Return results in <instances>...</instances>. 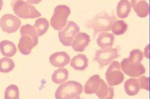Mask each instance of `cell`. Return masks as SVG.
<instances>
[{
	"mask_svg": "<svg viewBox=\"0 0 150 99\" xmlns=\"http://www.w3.org/2000/svg\"><path fill=\"white\" fill-rule=\"evenodd\" d=\"M21 37L18 43L19 52L23 55L30 54L31 50L38 44V36L30 25H25L20 29Z\"/></svg>",
	"mask_w": 150,
	"mask_h": 99,
	"instance_id": "cell-1",
	"label": "cell"
},
{
	"mask_svg": "<svg viewBox=\"0 0 150 99\" xmlns=\"http://www.w3.org/2000/svg\"><path fill=\"white\" fill-rule=\"evenodd\" d=\"M115 21H116L115 17L111 16L107 12L103 11L87 21L86 25L88 28H92L95 34H98L110 31L112 23Z\"/></svg>",
	"mask_w": 150,
	"mask_h": 99,
	"instance_id": "cell-2",
	"label": "cell"
},
{
	"mask_svg": "<svg viewBox=\"0 0 150 99\" xmlns=\"http://www.w3.org/2000/svg\"><path fill=\"white\" fill-rule=\"evenodd\" d=\"M83 87L77 81H69L59 86L55 93L57 99H79L83 92Z\"/></svg>",
	"mask_w": 150,
	"mask_h": 99,
	"instance_id": "cell-3",
	"label": "cell"
},
{
	"mask_svg": "<svg viewBox=\"0 0 150 99\" xmlns=\"http://www.w3.org/2000/svg\"><path fill=\"white\" fill-rule=\"evenodd\" d=\"M11 6L14 13L19 18L35 19L42 15L35 7L24 0H11Z\"/></svg>",
	"mask_w": 150,
	"mask_h": 99,
	"instance_id": "cell-4",
	"label": "cell"
},
{
	"mask_svg": "<svg viewBox=\"0 0 150 99\" xmlns=\"http://www.w3.org/2000/svg\"><path fill=\"white\" fill-rule=\"evenodd\" d=\"M71 10L66 5H59L55 7L54 15L50 19V25L52 28L58 31L62 30L66 25Z\"/></svg>",
	"mask_w": 150,
	"mask_h": 99,
	"instance_id": "cell-5",
	"label": "cell"
},
{
	"mask_svg": "<svg viewBox=\"0 0 150 99\" xmlns=\"http://www.w3.org/2000/svg\"><path fill=\"white\" fill-rule=\"evenodd\" d=\"M121 69L125 74L130 77H139L146 73V67L141 62H134L126 57L120 63Z\"/></svg>",
	"mask_w": 150,
	"mask_h": 99,
	"instance_id": "cell-6",
	"label": "cell"
},
{
	"mask_svg": "<svg viewBox=\"0 0 150 99\" xmlns=\"http://www.w3.org/2000/svg\"><path fill=\"white\" fill-rule=\"evenodd\" d=\"M80 29L78 25L73 21H68L64 28L58 33L59 41L65 46H71L75 37Z\"/></svg>",
	"mask_w": 150,
	"mask_h": 99,
	"instance_id": "cell-7",
	"label": "cell"
},
{
	"mask_svg": "<svg viewBox=\"0 0 150 99\" xmlns=\"http://www.w3.org/2000/svg\"><path fill=\"white\" fill-rule=\"evenodd\" d=\"M107 83L111 87L117 86L124 80V74L121 69L120 63L117 61L112 62L105 73Z\"/></svg>",
	"mask_w": 150,
	"mask_h": 99,
	"instance_id": "cell-8",
	"label": "cell"
},
{
	"mask_svg": "<svg viewBox=\"0 0 150 99\" xmlns=\"http://www.w3.org/2000/svg\"><path fill=\"white\" fill-rule=\"evenodd\" d=\"M119 57L118 51L116 48H103L97 51L95 54L96 61L101 67L107 66L112 62L113 60Z\"/></svg>",
	"mask_w": 150,
	"mask_h": 99,
	"instance_id": "cell-9",
	"label": "cell"
},
{
	"mask_svg": "<svg viewBox=\"0 0 150 99\" xmlns=\"http://www.w3.org/2000/svg\"><path fill=\"white\" fill-rule=\"evenodd\" d=\"M21 22L18 17L12 14H6L0 19V26L4 32L11 34L16 33L21 26Z\"/></svg>",
	"mask_w": 150,
	"mask_h": 99,
	"instance_id": "cell-10",
	"label": "cell"
},
{
	"mask_svg": "<svg viewBox=\"0 0 150 99\" xmlns=\"http://www.w3.org/2000/svg\"><path fill=\"white\" fill-rule=\"evenodd\" d=\"M90 42V37L88 34L79 32L73 40L71 46L75 52H82L88 46Z\"/></svg>",
	"mask_w": 150,
	"mask_h": 99,
	"instance_id": "cell-11",
	"label": "cell"
},
{
	"mask_svg": "<svg viewBox=\"0 0 150 99\" xmlns=\"http://www.w3.org/2000/svg\"><path fill=\"white\" fill-rule=\"evenodd\" d=\"M69 55L65 52H55L50 57V64L55 67H64L69 63Z\"/></svg>",
	"mask_w": 150,
	"mask_h": 99,
	"instance_id": "cell-12",
	"label": "cell"
},
{
	"mask_svg": "<svg viewBox=\"0 0 150 99\" xmlns=\"http://www.w3.org/2000/svg\"><path fill=\"white\" fill-rule=\"evenodd\" d=\"M95 94L99 98L112 99L114 96V89L111 86H108L103 79H100Z\"/></svg>",
	"mask_w": 150,
	"mask_h": 99,
	"instance_id": "cell-13",
	"label": "cell"
},
{
	"mask_svg": "<svg viewBox=\"0 0 150 99\" xmlns=\"http://www.w3.org/2000/svg\"><path fill=\"white\" fill-rule=\"evenodd\" d=\"M130 3L139 17L144 18L148 16L149 4L146 0H131Z\"/></svg>",
	"mask_w": 150,
	"mask_h": 99,
	"instance_id": "cell-14",
	"label": "cell"
},
{
	"mask_svg": "<svg viewBox=\"0 0 150 99\" xmlns=\"http://www.w3.org/2000/svg\"><path fill=\"white\" fill-rule=\"evenodd\" d=\"M89 65V60L86 55L79 54L74 56L70 62V66L77 71H84Z\"/></svg>",
	"mask_w": 150,
	"mask_h": 99,
	"instance_id": "cell-15",
	"label": "cell"
},
{
	"mask_svg": "<svg viewBox=\"0 0 150 99\" xmlns=\"http://www.w3.org/2000/svg\"><path fill=\"white\" fill-rule=\"evenodd\" d=\"M140 83L139 79L132 77L125 82L124 89L125 93L129 96H135L138 94L140 91Z\"/></svg>",
	"mask_w": 150,
	"mask_h": 99,
	"instance_id": "cell-16",
	"label": "cell"
},
{
	"mask_svg": "<svg viewBox=\"0 0 150 99\" xmlns=\"http://www.w3.org/2000/svg\"><path fill=\"white\" fill-rule=\"evenodd\" d=\"M114 35L111 33L102 32L97 38V44L100 48H110L114 44Z\"/></svg>",
	"mask_w": 150,
	"mask_h": 99,
	"instance_id": "cell-17",
	"label": "cell"
},
{
	"mask_svg": "<svg viewBox=\"0 0 150 99\" xmlns=\"http://www.w3.org/2000/svg\"><path fill=\"white\" fill-rule=\"evenodd\" d=\"M0 52L4 56L13 57L17 53L16 46L9 40H2L0 42Z\"/></svg>",
	"mask_w": 150,
	"mask_h": 99,
	"instance_id": "cell-18",
	"label": "cell"
},
{
	"mask_svg": "<svg viewBox=\"0 0 150 99\" xmlns=\"http://www.w3.org/2000/svg\"><path fill=\"white\" fill-rule=\"evenodd\" d=\"M132 6L128 0H121L116 8L117 16L120 19H126L131 12Z\"/></svg>",
	"mask_w": 150,
	"mask_h": 99,
	"instance_id": "cell-19",
	"label": "cell"
},
{
	"mask_svg": "<svg viewBox=\"0 0 150 99\" xmlns=\"http://www.w3.org/2000/svg\"><path fill=\"white\" fill-rule=\"evenodd\" d=\"M100 79V76L99 75H94L89 77L85 84L83 90L84 93L87 95L95 94Z\"/></svg>",
	"mask_w": 150,
	"mask_h": 99,
	"instance_id": "cell-20",
	"label": "cell"
},
{
	"mask_svg": "<svg viewBox=\"0 0 150 99\" xmlns=\"http://www.w3.org/2000/svg\"><path fill=\"white\" fill-rule=\"evenodd\" d=\"M49 22L45 18H39L35 21L34 25L33 26L38 37H42L45 35L49 28Z\"/></svg>",
	"mask_w": 150,
	"mask_h": 99,
	"instance_id": "cell-21",
	"label": "cell"
},
{
	"mask_svg": "<svg viewBox=\"0 0 150 99\" xmlns=\"http://www.w3.org/2000/svg\"><path fill=\"white\" fill-rule=\"evenodd\" d=\"M69 72L67 69L60 67V69H57L52 74V81L55 84H62L65 81L68 79Z\"/></svg>",
	"mask_w": 150,
	"mask_h": 99,
	"instance_id": "cell-22",
	"label": "cell"
},
{
	"mask_svg": "<svg viewBox=\"0 0 150 99\" xmlns=\"http://www.w3.org/2000/svg\"><path fill=\"white\" fill-rule=\"evenodd\" d=\"M128 28L127 24L124 21H115L111 26V30L115 35H122L126 32Z\"/></svg>",
	"mask_w": 150,
	"mask_h": 99,
	"instance_id": "cell-23",
	"label": "cell"
},
{
	"mask_svg": "<svg viewBox=\"0 0 150 99\" xmlns=\"http://www.w3.org/2000/svg\"><path fill=\"white\" fill-rule=\"evenodd\" d=\"M15 67V64L13 60L8 57H2L0 59V72L1 73H9Z\"/></svg>",
	"mask_w": 150,
	"mask_h": 99,
	"instance_id": "cell-24",
	"label": "cell"
},
{
	"mask_svg": "<svg viewBox=\"0 0 150 99\" xmlns=\"http://www.w3.org/2000/svg\"><path fill=\"white\" fill-rule=\"evenodd\" d=\"M4 98L6 99H19V88L16 84H11L6 89L4 93Z\"/></svg>",
	"mask_w": 150,
	"mask_h": 99,
	"instance_id": "cell-25",
	"label": "cell"
},
{
	"mask_svg": "<svg viewBox=\"0 0 150 99\" xmlns=\"http://www.w3.org/2000/svg\"><path fill=\"white\" fill-rule=\"evenodd\" d=\"M129 58L132 61L141 62L144 59V53L139 49H134L130 52Z\"/></svg>",
	"mask_w": 150,
	"mask_h": 99,
	"instance_id": "cell-26",
	"label": "cell"
},
{
	"mask_svg": "<svg viewBox=\"0 0 150 99\" xmlns=\"http://www.w3.org/2000/svg\"><path fill=\"white\" fill-rule=\"evenodd\" d=\"M139 83H140V87L144 90L149 91V78L148 77L146 76H142L139 79Z\"/></svg>",
	"mask_w": 150,
	"mask_h": 99,
	"instance_id": "cell-27",
	"label": "cell"
},
{
	"mask_svg": "<svg viewBox=\"0 0 150 99\" xmlns=\"http://www.w3.org/2000/svg\"><path fill=\"white\" fill-rule=\"evenodd\" d=\"M42 1V0H27L28 3L31 4H38Z\"/></svg>",
	"mask_w": 150,
	"mask_h": 99,
	"instance_id": "cell-28",
	"label": "cell"
},
{
	"mask_svg": "<svg viewBox=\"0 0 150 99\" xmlns=\"http://www.w3.org/2000/svg\"><path fill=\"white\" fill-rule=\"evenodd\" d=\"M148 47H149V45H147L146 49H145V51H144V55L146 57V58L148 59L149 58V55H148Z\"/></svg>",
	"mask_w": 150,
	"mask_h": 99,
	"instance_id": "cell-29",
	"label": "cell"
},
{
	"mask_svg": "<svg viewBox=\"0 0 150 99\" xmlns=\"http://www.w3.org/2000/svg\"><path fill=\"white\" fill-rule=\"evenodd\" d=\"M3 6H4V1L3 0H0V11H1L2 8H3Z\"/></svg>",
	"mask_w": 150,
	"mask_h": 99,
	"instance_id": "cell-30",
	"label": "cell"
}]
</instances>
